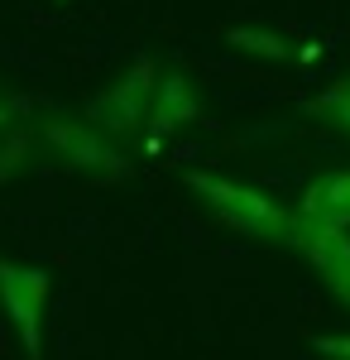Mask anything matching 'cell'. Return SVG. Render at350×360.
<instances>
[{"label":"cell","instance_id":"cell-6","mask_svg":"<svg viewBox=\"0 0 350 360\" xmlns=\"http://www.w3.org/2000/svg\"><path fill=\"white\" fill-rule=\"evenodd\" d=\"M202 120V96L192 86L188 72H163L159 86H154V106H149V125H154V139H168L178 130H188Z\"/></svg>","mask_w":350,"mask_h":360},{"label":"cell","instance_id":"cell-3","mask_svg":"<svg viewBox=\"0 0 350 360\" xmlns=\"http://www.w3.org/2000/svg\"><path fill=\"white\" fill-rule=\"evenodd\" d=\"M154 86H159V63L154 58H135L130 72L120 82L101 86L91 101H86V125L101 130L106 139H120V135H135L139 125L149 120V106H154Z\"/></svg>","mask_w":350,"mask_h":360},{"label":"cell","instance_id":"cell-8","mask_svg":"<svg viewBox=\"0 0 350 360\" xmlns=\"http://www.w3.org/2000/svg\"><path fill=\"white\" fill-rule=\"evenodd\" d=\"M226 44H231V49H240V53H249V58H264V63H293V58H297L293 39H283L278 29H264V25H235V29H226Z\"/></svg>","mask_w":350,"mask_h":360},{"label":"cell","instance_id":"cell-1","mask_svg":"<svg viewBox=\"0 0 350 360\" xmlns=\"http://www.w3.org/2000/svg\"><path fill=\"white\" fill-rule=\"evenodd\" d=\"M188 188L202 197L231 231H240L249 240H273V245L288 240L293 207H283V202L269 197L264 188H249V183H235V178H226V173H207V168L188 173Z\"/></svg>","mask_w":350,"mask_h":360},{"label":"cell","instance_id":"cell-9","mask_svg":"<svg viewBox=\"0 0 350 360\" xmlns=\"http://www.w3.org/2000/svg\"><path fill=\"white\" fill-rule=\"evenodd\" d=\"M34 144H39V125H10L5 135H0V183H10L15 173H25L29 159H34Z\"/></svg>","mask_w":350,"mask_h":360},{"label":"cell","instance_id":"cell-4","mask_svg":"<svg viewBox=\"0 0 350 360\" xmlns=\"http://www.w3.org/2000/svg\"><path fill=\"white\" fill-rule=\"evenodd\" d=\"M48 293H53L48 269L0 259V307H5L10 327L20 332V346H25L29 360H44V312H48Z\"/></svg>","mask_w":350,"mask_h":360},{"label":"cell","instance_id":"cell-5","mask_svg":"<svg viewBox=\"0 0 350 360\" xmlns=\"http://www.w3.org/2000/svg\"><path fill=\"white\" fill-rule=\"evenodd\" d=\"M283 245H293L317 274L322 283L336 293V303L350 307V231H336V226H312V221H297L288 226V240Z\"/></svg>","mask_w":350,"mask_h":360},{"label":"cell","instance_id":"cell-2","mask_svg":"<svg viewBox=\"0 0 350 360\" xmlns=\"http://www.w3.org/2000/svg\"><path fill=\"white\" fill-rule=\"evenodd\" d=\"M39 144H48V154L63 159L72 173H86V178H101V183H120L135 173V159L106 139L101 130H91L77 115H48L39 125Z\"/></svg>","mask_w":350,"mask_h":360},{"label":"cell","instance_id":"cell-12","mask_svg":"<svg viewBox=\"0 0 350 360\" xmlns=\"http://www.w3.org/2000/svg\"><path fill=\"white\" fill-rule=\"evenodd\" d=\"M20 111H25V96H15V91L0 86V135H5L10 125H20Z\"/></svg>","mask_w":350,"mask_h":360},{"label":"cell","instance_id":"cell-10","mask_svg":"<svg viewBox=\"0 0 350 360\" xmlns=\"http://www.w3.org/2000/svg\"><path fill=\"white\" fill-rule=\"evenodd\" d=\"M307 115H317V120H326V125H336V130L350 135V77L346 82H331L322 96H312Z\"/></svg>","mask_w":350,"mask_h":360},{"label":"cell","instance_id":"cell-7","mask_svg":"<svg viewBox=\"0 0 350 360\" xmlns=\"http://www.w3.org/2000/svg\"><path fill=\"white\" fill-rule=\"evenodd\" d=\"M297 221L312 226H336V231H350V168H326L307 183L302 202L293 207Z\"/></svg>","mask_w":350,"mask_h":360},{"label":"cell","instance_id":"cell-11","mask_svg":"<svg viewBox=\"0 0 350 360\" xmlns=\"http://www.w3.org/2000/svg\"><path fill=\"white\" fill-rule=\"evenodd\" d=\"M312 351L322 360H350V332H317L312 336Z\"/></svg>","mask_w":350,"mask_h":360}]
</instances>
